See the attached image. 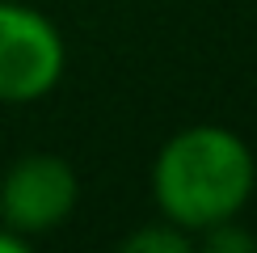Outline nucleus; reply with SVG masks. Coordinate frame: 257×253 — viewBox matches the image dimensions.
I'll return each mask as SVG.
<instances>
[{
    "mask_svg": "<svg viewBox=\"0 0 257 253\" xmlns=\"http://www.w3.org/2000/svg\"><path fill=\"white\" fill-rule=\"evenodd\" d=\"M257 165L249 144L236 131L215 122H198L177 131L156 152L152 198L169 224L186 232H207L236 219L253 198Z\"/></svg>",
    "mask_w": 257,
    "mask_h": 253,
    "instance_id": "obj_1",
    "label": "nucleus"
},
{
    "mask_svg": "<svg viewBox=\"0 0 257 253\" xmlns=\"http://www.w3.org/2000/svg\"><path fill=\"white\" fill-rule=\"evenodd\" d=\"M59 30L38 9L0 0V101H38L63 76Z\"/></svg>",
    "mask_w": 257,
    "mask_h": 253,
    "instance_id": "obj_2",
    "label": "nucleus"
},
{
    "mask_svg": "<svg viewBox=\"0 0 257 253\" xmlns=\"http://www.w3.org/2000/svg\"><path fill=\"white\" fill-rule=\"evenodd\" d=\"M76 173L68 161L51 152H34L5 173L0 182V215L17 236H38V232L59 228L76 207Z\"/></svg>",
    "mask_w": 257,
    "mask_h": 253,
    "instance_id": "obj_3",
    "label": "nucleus"
},
{
    "mask_svg": "<svg viewBox=\"0 0 257 253\" xmlns=\"http://www.w3.org/2000/svg\"><path fill=\"white\" fill-rule=\"evenodd\" d=\"M122 249L126 253H186L190 236H186V228H177V224H169V228H139L135 236L122 240Z\"/></svg>",
    "mask_w": 257,
    "mask_h": 253,
    "instance_id": "obj_4",
    "label": "nucleus"
},
{
    "mask_svg": "<svg viewBox=\"0 0 257 253\" xmlns=\"http://www.w3.org/2000/svg\"><path fill=\"white\" fill-rule=\"evenodd\" d=\"M232 224H236V219L207 228V249H215V253H249V249H257V240L249 232H236Z\"/></svg>",
    "mask_w": 257,
    "mask_h": 253,
    "instance_id": "obj_5",
    "label": "nucleus"
},
{
    "mask_svg": "<svg viewBox=\"0 0 257 253\" xmlns=\"http://www.w3.org/2000/svg\"><path fill=\"white\" fill-rule=\"evenodd\" d=\"M0 253H26V236H17V232H0Z\"/></svg>",
    "mask_w": 257,
    "mask_h": 253,
    "instance_id": "obj_6",
    "label": "nucleus"
}]
</instances>
